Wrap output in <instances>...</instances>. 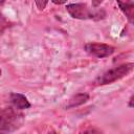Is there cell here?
<instances>
[{"mask_svg":"<svg viewBox=\"0 0 134 134\" xmlns=\"http://www.w3.org/2000/svg\"><path fill=\"white\" fill-rule=\"evenodd\" d=\"M6 25V20L4 18V16L2 15V13L0 12V27L1 26H5Z\"/></svg>","mask_w":134,"mask_h":134,"instance_id":"obj_10","label":"cell"},{"mask_svg":"<svg viewBox=\"0 0 134 134\" xmlns=\"http://www.w3.org/2000/svg\"><path fill=\"white\" fill-rule=\"evenodd\" d=\"M117 4L120 10L125 14L128 21L133 24L134 23V2L133 1H117Z\"/></svg>","mask_w":134,"mask_h":134,"instance_id":"obj_7","label":"cell"},{"mask_svg":"<svg viewBox=\"0 0 134 134\" xmlns=\"http://www.w3.org/2000/svg\"><path fill=\"white\" fill-rule=\"evenodd\" d=\"M133 98H134V95L132 94V95L130 96V98H129V102H128V107H129V108H131V109L133 108V102H134V100H133Z\"/></svg>","mask_w":134,"mask_h":134,"instance_id":"obj_11","label":"cell"},{"mask_svg":"<svg viewBox=\"0 0 134 134\" xmlns=\"http://www.w3.org/2000/svg\"><path fill=\"white\" fill-rule=\"evenodd\" d=\"M79 134H105V133L99 128L94 127V126H91V127H88V128L82 130Z\"/></svg>","mask_w":134,"mask_h":134,"instance_id":"obj_8","label":"cell"},{"mask_svg":"<svg viewBox=\"0 0 134 134\" xmlns=\"http://www.w3.org/2000/svg\"><path fill=\"white\" fill-rule=\"evenodd\" d=\"M9 102H10L12 106L19 111L29 109L31 107V104L28 100V98L24 94L18 93V92H12L9 94Z\"/></svg>","mask_w":134,"mask_h":134,"instance_id":"obj_5","label":"cell"},{"mask_svg":"<svg viewBox=\"0 0 134 134\" xmlns=\"http://www.w3.org/2000/svg\"><path fill=\"white\" fill-rule=\"evenodd\" d=\"M90 98V95L86 92H79L75 93L74 95H72L69 99L68 103L66 105V109H73L76 107H80L84 104H86Z\"/></svg>","mask_w":134,"mask_h":134,"instance_id":"obj_6","label":"cell"},{"mask_svg":"<svg viewBox=\"0 0 134 134\" xmlns=\"http://www.w3.org/2000/svg\"><path fill=\"white\" fill-rule=\"evenodd\" d=\"M24 122V115L13 106L0 109V134H12Z\"/></svg>","mask_w":134,"mask_h":134,"instance_id":"obj_2","label":"cell"},{"mask_svg":"<svg viewBox=\"0 0 134 134\" xmlns=\"http://www.w3.org/2000/svg\"><path fill=\"white\" fill-rule=\"evenodd\" d=\"M85 51L90 54L91 57L97 59H105L112 55L115 52V47L105 43H97V42H89L86 43L84 46Z\"/></svg>","mask_w":134,"mask_h":134,"instance_id":"obj_4","label":"cell"},{"mask_svg":"<svg viewBox=\"0 0 134 134\" xmlns=\"http://www.w3.org/2000/svg\"><path fill=\"white\" fill-rule=\"evenodd\" d=\"M36 3V5H37V7L40 9V10H43L45 7H46V5H47V1H43V2H41V1H36L35 2Z\"/></svg>","mask_w":134,"mask_h":134,"instance_id":"obj_9","label":"cell"},{"mask_svg":"<svg viewBox=\"0 0 134 134\" xmlns=\"http://www.w3.org/2000/svg\"><path fill=\"white\" fill-rule=\"evenodd\" d=\"M47 134H59L57 131H54V130H51V131H49Z\"/></svg>","mask_w":134,"mask_h":134,"instance_id":"obj_13","label":"cell"},{"mask_svg":"<svg viewBox=\"0 0 134 134\" xmlns=\"http://www.w3.org/2000/svg\"><path fill=\"white\" fill-rule=\"evenodd\" d=\"M133 63H125L115 67H112L108 70H106L104 73L98 75L95 80V85L97 86H104L112 84L125 76H127L130 72L133 70Z\"/></svg>","mask_w":134,"mask_h":134,"instance_id":"obj_3","label":"cell"},{"mask_svg":"<svg viewBox=\"0 0 134 134\" xmlns=\"http://www.w3.org/2000/svg\"><path fill=\"white\" fill-rule=\"evenodd\" d=\"M52 3H54V4H59V5H61V4H65L66 3V1H52Z\"/></svg>","mask_w":134,"mask_h":134,"instance_id":"obj_12","label":"cell"},{"mask_svg":"<svg viewBox=\"0 0 134 134\" xmlns=\"http://www.w3.org/2000/svg\"><path fill=\"white\" fill-rule=\"evenodd\" d=\"M66 10L71 18L77 20H93L99 21L104 20L107 16L105 8L100 7H89L87 3L75 2L66 4Z\"/></svg>","mask_w":134,"mask_h":134,"instance_id":"obj_1","label":"cell"}]
</instances>
